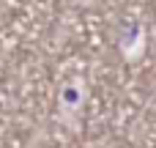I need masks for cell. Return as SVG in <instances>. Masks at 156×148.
<instances>
[{
  "instance_id": "obj_1",
  "label": "cell",
  "mask_w": 156,
  "mask_h": 148,
  "mask_svg": "<svg viewBox=\"0 0 156 148\" xmlns=\"http://www.w3.org/2000/svg\"><path fill=\"white\" fill-rule=\"evenodd\" d=\"M85 99H88V91H85L82 80H66L60 85V91H58V110H60V118L69 126L80 124V113L85 107Z\"/></svg>"
}]
</instances>
